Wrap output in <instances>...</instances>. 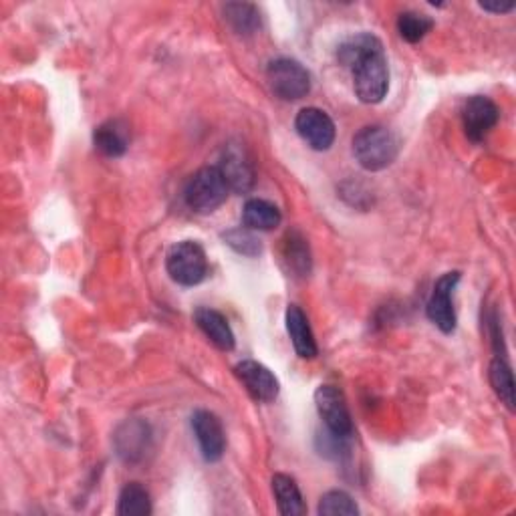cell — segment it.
Listing matches in <instances>:
<instances>
[{
    "label": "cell",
    "instance_id": "30bf717a",
    "mask_svg": "<svg viewBox=\"0 0 516 516\" xmlns=\"http://www.w3.org/2000/svg\"><path fill=\"white\" fill-rule=\"evenodd\" d=\"M234 375L246 387V392L250 394L252 400L271 404L279 398L281 383L267 365L258 363L254 359H244L234 365Z\"/></svg>",
    "mask_w": 516,
    "mask_h": 516
},
{
    "label": "cell",
    "instance_id": "6da1fadb",
    "mask_svg": "<svg viewBox=\"0 0 516 516\" xmlns=\"http://www.w3.org/2000/svg\"><path fill=\"white\" fill-rule=\"evenodd\" d=\"M337 59L351 71L353 89L361 103L377 105L390 91V65L379 37L359 33L345 39L337 49Z\"/></svg>",
    "mask_w": 516,
    "mask_h": 516
},
{
    "label": "cell",
    "instance_id": "cb8c5ba5",
    "mask_svg": "<svg viewBox=\"0 0 516 516\" xmlns=\"http://www.w3.org/2000/svg\"><path fill=\"white\" fill-rule=\"evenodd\" d=\"M317 512L321 516H357L359 506L355 504V500L347 492L329 490L321 496Z\"/></svg>",
    "mask_w": 516,
    "mask_h": 516
},
{
    "label": "cell",
    "instance_id": "9a60e30c",
    "mask_svg": "<svg viewBox=\"0 0 516 516\" xmlns=\"http://www.w3.org/2000/svg\"><path fill=\"white\" fill-rule=\"evenodd\" d=\"M285 323L297 355L301 359H315L319 353V347L305 311L299 305H289L285 313Z\"/></svg>",
    "mask_w": 516,
    "mask_h": 516
},
{
    "label": "cell",
    "instance_id": "7a4b0ae2",
    "mask_svg": "<svg viewBox=\"0 0 516 516\" xmlns=\"http://www.w3.org/2000/svg\"><path fill=\"white\" fill-rule=\"evenodd\" d=\"M353 156L363 170L381 172L400 156V138L385 125H365L353 138Z\"/></svg>",
    "mask_w": 516,
    "mask_h": 516
},
{
    "label": "cell",
    "instance_id": "d4e9b609",
    "mask_svg": "<svg viewBox=\"0 0 516 516\" xmlns=\"http://www.w3.org/2000/svg\"><path fill=\"white\" fill-rule=\"evenodd\" d=\"M224 242L238 254L242 256H258L263 252V242L258 240V236L254 234V230L242 226V228H234V230H228L222 234Z\"/></svg>",
    "mask_w": 516,
    "mask_h": 516
},
{
    "label": "cell",
    "instance_id": "52a82bcc",
    "mask_svg": "<svg viewBox=\"0 0 516 516\" xmlns=\"http://www.w3.org/2000/svg\"><path fill=\"white\" fill-rule=\"evenodd\" d=\"M152 428L148 422L132 418L125 420L123 424L117 426L113 434V446L115 454L125 462V464H136L142 462L148 452L152 450Z\"/></svg>",
    "mask_w": 516,
    "mask_h": 516
},
{
    "label": "cell",
    "instance_id": "7c38bea8",
    "mask_svg": "<svg viewBox=\"0 0 516 516\" xmlns=\"http://www.w3.org/2000/svg\"><path fill=\"white\" fill-rule=\"evenodd\" d=\"M498 119H500L498 105L484 95H472L462 107L464 134L472 144L484 142L496 127Z\"/></svg>",
    "mask_w": 516,
    "mask_h": 516
},
{
    "label": "cell",
    "instance_id": "e0dca14e",
    "mask_svg": "<svg viewBox=\"0 0 516 516\" xmlns=\"http://www.w3.org/2000/svg\"><path fill=\"white\" fill-rule=\"evenodd\" d=\"M194 321L198 329L220 349V351H232L236 347V337L230 329L228 319L210 307H200L194 313Z\"/></svg>",
    "mask_w": 516,
    "mask_h": 516
},
{
    "label": "cell",
    "instance_id": "603a6c76",
    "mask_svg": "<svg viewBox=\"0 0 516 516\" xmlns=\"http://www.w3.org/2000/svg\"><path fill=\"white\" fill-rule=\"evenodd\" d=\"M434 29V21L428 15H420L414 11L402 13L398 19V33L404 41L416 45Z\"/></svg>",
    "mask_w": 516,
    "mask_h": 516
},
{
    "label": "cell",
    "instance_id": "ac0fdd59",
    "mask_svg": "<svg viewBox=\"0 0 516 516\" xmlns=\"http://www.w3.org/2000/svg\"><path fill=\"white\" fill-rule=\"evenodd\" d=\"M281 222H283V214L279 206L269 200L250 198L242 208V224L254 232L275 230Z\"/></svg>",
    "mask_w": 516,
    "mask_h": 516
},
{
    "label": "cell",
    "instance_id": "5bb4252c",
    "mask_svg": "<svg viewBox=\"0 0 516 516\" xmlns=\"http://www.w3.org/2000/svg\"><path fill=\"white\" fill-rule=\"evenodd\" d=\"M281 261L289 275L305 279L311 275V248L299 230H289L281 240Z\"/></svg>",
    "mask_w": 516,
    "mask_h": 516
},
{
    "label": "cell",
    "instance_id": "8fae6325",
    "mask_svg": "<svg viewBox=\"0 0 516 516\" xmlns=\"http://www.w3.org/2000/svg\"><path fill=\"white\" fill-rule=\"evenodd\" d=\"M218 170L222 172L228 188L236 194H246L254 188V166L246 148L238 142H228L222 148Z\"/></svg>",
    "mask_w": 516,
    "mask_h": 516
},
{
    "label": "cell",
    "instance_id": "8992f818",
    "mask_svg": "<svg viewBox=\"0 0 516 516\" xmlns=\"http://www.w3.org/2000/svg\"><path fill=\"white\" fill-rule=\"evenodd\" d=\"M315 406L325 422L329 434L337 438H349L353 434V422L347 400L335 385H321L315 392Z\"/></svg>",
    "mask_w": 516,
    "mask_h": 516
},
{
    "label": "cell",
    "instance_id": "44dd1931",
    "mask_svg": "<svg viewBox=\"0 0 516 516\" xmlns=\"http://www.w3.org/2000/svg\"><path fill=\"white\" fill-rule=\"evenodd\" d=\"M119 516H148L152 514L150 492L140 482H129L121 488L117 498Z\"/></svg>",
    "mask_w": 516,
    "mask_h": 516
},
{
    "label": "cell",
    "instance_id": "2e32d148",
    "mask_svg": "<svg viewBox=\"0 0 516 516\" xmlns=\"http://www.w3.org/2000/svg\"><path fill=\"white\" fill-rule=\"evenodd\" d=\"M93 144L105 158H121L129 148V125L123 119H109L95 127Z\"/></svg>",
    "mask_w": 516,
    "mask_h": 516
},
{
    "label": "cell",
    "instance_id": "9c48e42d",
    "mask_svg": "<svg viewBox=\"0 0 516 516\" xmlns=\"http://www.w3.org/2000/svg\"><path fill=\"white\" fill-rule=\"evenodd\" d=\"M295 129L301 140L315 152H327L337 136L333 119L319 107H305L295 117Z\"/></svg>",
    "mask_w": 516,
    "mask_h": 516
},
{
    "label": "cell",
    "instance_id": "5b68a950",
    "mask_svg": "<svg viewBox=\"0 0 516 516\" xmlns=\"http://www.w3.org/2000/svg\"><path fill=\"white\" fill-rule=\"evenodd\" d=\"M267 81L271 91L283 101H299L311 91V73L299 61L289 57L269 63Z\"/></svg>",
    "mask_w": 516,
    "mask_h": 516
},
{
    "label": "cell",
    "instance_id": "7402d4cb",
    "mask_svg": "<svg viewBox=\"0 0 516 516\" xmlns=\"http://www.w3.org/2000/svg\"><path fill=\"white\" fill-rule=\"evenodd\" d=\"M488 379L494 394L498 400L508 408V412H514V375L504 357H494L488 367Z\"/></svg>",
    "mask_w": 516,
    "mask_h": 516
},
{
    "label": "cell",
    "instance_id": "277c9868",
    "mask_svg": "<svg viewBox=\"0 0 516 516\" xmlns=\"http://www.w3.org/2000/svg\"><path fill=\"white\" fill-rule=\"evenodd\" d=\"M228 184L218 166L200 168L184 188V202L198 214H210L228 198Z\"/></svg>",
    "mask_w": 516,
    "mask_h": 516
},
{
    "label": "cell",
    "instance_id": "3957f363",
    "mask_svg": "<svg viewBox=\"0 0 516 516\" xmlns=\"http://www.w3.org/2000/svg\"><path fill=\"white\" fill-rule=\"evenodd\" d=\"M166 271L180 287H196L208 277V256L200 242L182 240L168 250Z\"/></svg>",
    "mask_w": 516,
    "mask_h": 516
},
{
    "label": "cell",
    "instance_id": "d6986e66",
    "mask_svg": "<svg viewBox=\"0 0 516 516\" xmlns=\"http://www.w3.org/2000/svg\"><path fill=\"white\" fill-rule=\"evenodd\" d=\"M273 494L277 500V508L283 516H301L307 512L301 488L289 474L273 476Z\"/></svg>",
    "mask_w": 516,
    "mask_h": 516
},
{
    "label": "cell",
    "instance_id": "ba28073f",
    "mask_svg": "<svg viewBox=\"0 0 516 516\" xmlns=\"http://www.w3.org/2000/svg\"><path fill=\"white\" fill-rule=\"evenodd\" d=\"M460 277L462 275L458 271L442 275L436 281L432 297H430V301L426 305L428 319L446 335L454 333L456 331V323H458L456 309H454V291H456V287L460 283Z\"/></svg>",
    "mask_w": 516,
    "mask_h": 516
},
{
    "label": "cell",
    "instance_id": "4fadbf2b",
    "mask_svg": "<svg viewBox=\"0 0 516 516\" xmlns=\"http://www.w3.org/2000/svg\"><path fill=\"white\" fill-rule=\"evenodd\" d=\"M192 430L200 444V452L206 462H218L226 450V436L222 422L208 410H198L192 416Z\"/></svg>",
    "mask_w": 516,
    "mask_h": 516
},
{
    "label": "cell",
    "instance_id": "484cf974",
    "mask_svg": "<svg viewBox=\"0 0 516 516\" xmlns=\"http://www.w3.org/2000/svg\"><path fill=\"white\" fill-rule=\"evenodd\" d=\"M480 9L486 13L502 15V13H510L514 9V3H480Z\"/></svg>",
    "mask_w": 516,
    "mask_h": 516
},
{
    "label": "cell",
    "instance_id": "ffe728a7",
    "mask_svg": "<svg viewBox=\"0 0 516 516\" xmlns=\"http://www.w3.org/2000/svg\"><path fill=\"white\" fill-rule=\"evenodd\" d=\"M222 11L224 21L240 37H250L261 29V13L250 3H228Z\"/></svg>",
    "mask_w": 516,
    "mask_h": 516
}]
</instances>
